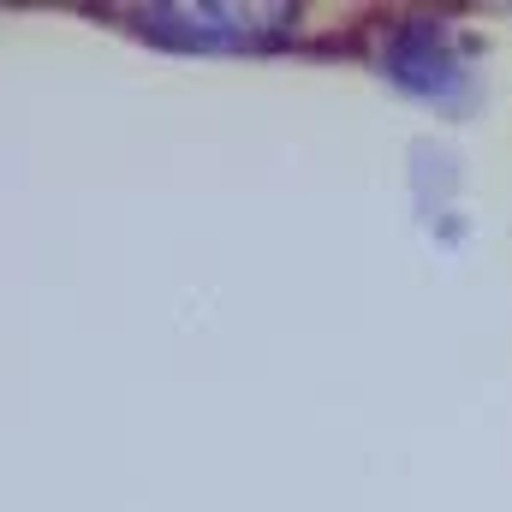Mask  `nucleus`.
<instances>
[{
  "mask_svg": "<svg viewBox=\"0 0 512 512\" xmlns=\"http://www.w3.org/2000/svg\"><path fill=\"white\" fill-rule=\"evenodd\" d=\"M387 72H393V84H405L417 96H447L459 84V60L435 24H405L387 48Z\"/></svg>",
  "mask_w": 512,
  "mask_h": 512,
  "instance_id": "1",
  "label": "nucleus"
},
{
  "mask_svg": "<svg viewBox=\"0 0 512 512\" xmlns=\"http://www.w3.org/2000/svg\"><path fill=\"white\" fill-rule=\"evenodd\" d=\"M143 30L155 42H179V48H233L251 36V12H239V6H155V12H143Z\"/></svg>",
  "mask_w": 512,
  "mask_h": 512,
  "instance_id": "2",
  "label": "nucleus"
}]
</instances>
